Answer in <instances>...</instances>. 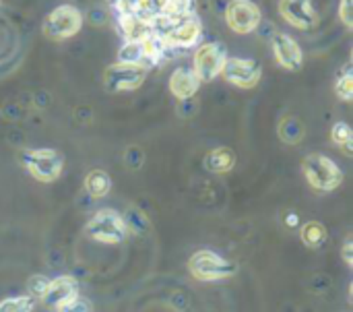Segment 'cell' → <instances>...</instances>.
Listing matches in <instances>:
<instances>
[{
    "mask_svg": "<svg viewBox=\"0 0 353 312\" xmlns=\"http://www.w3.org/2000/svg\"><path fill=\"white\" fill-rule=\"evenodd\" d=\"M302 172L308 184L319 193H333L343 184V170L323 153H310L302 162Z\"/></svg>",
    "mask_w": 353,
    "mask_h": 312,
    "instance_id": "cell-1",
    "label": "cell"
},
{
    "mask_svg": "<svg viewBox=\"0 0 353 312\" xmlns=\"http://www.w3.org/2000/svg\"><path fill=\"white\" fill-rule=\"evenodd\" d=\"M188 271L199 282H225L238 273V265L213 251H199L190 257Z\"/></svg>",
    "mask_w": 353,
    "mask_h": 312,
    "instance_id": "cell-2",
    "label": "cell"
},
{
    "mask_svg": "<svg viewBox=\"0 0 353 312\" xmlns=\"http://www.w3.org/2000/svg\"><path fill=\"white\" fill-rule=\"evenodd\" d=\"M21 166L39 182H56L64 170V155L56 149H27L21 153Z\"/></svg>",
    "mask_w": 353,
    "mask_h": 312,
    "instance_id": "cell-3",
    "label": "cell"
},
{
    "mask_svg": "<svg viewBox=\"0 0 353 312\" xmlns=\"http://www.w3.org/2000/svg\"><path fill=\"white\" fill-rule=\"evenodd\" d=\"M85 234L101 244H122L128 236L126 224L116 209H99L87 224Z\"/></svg>",
    "mask_w": 353,
    "mask_h": 312,
    "instance_id": "cell-4",
    "label": "cell"
},
{
    "mask_svg": "<svg viewBox=\"0 0 353 312\" xmlns=\"http://www.w3.org/2000/svg\"><path fill=\"white\" fill-rule=\"evenodd\" d=\"M81 27H83V12L72 4H60L52 8L41 23L43 35L54 41H62L77 35Z\"/></svg>",
    "mask_w": 353,
    "mask_h": 312,
    "instance_id": "cell-5",
    "label": "cell"
},
{
    "mask_svg": "<svg viewBox=\"0 0 353 312\" xmlns=\"http://www.w3.org/2000/svg\"><path fill=\"white\" fill-rule=\"evenodd\" d=\"M225 60H228L225 48L221 43H217V41H209V43H203L194 52V66H192V70L196 72L201 83H211V81H215L221 75Z\"/></svg>",
    "mask_w": 353,
    "mask_h": 312,
    "instance_id": "cell-6",
    "label": "cell"
},
{
    "mask_svg": "<svg viewBox=\"0 0 353 312\" xmlns=\"http://www.w3.org/2000/svg\"><path fill=\"white\" fill-rule=\"evenodd\" d=\"M221 77L240 89H254L261 83L263 77V66L252 60V58H238V56H228Z\"/></svg>",
    "mask_w": 353,
    "mask_h": 312,
    "instance_id": "cell-7",
    "label": "cell"
},
{
    "mask_svg": "<svg viewBox=\"0 0 353 312\" xmlns=\"http://www.w3.org/2000/svg\"><path fill=\"white\" fill-rule=\"evenodd\" d=\"M261 8L252 0H232L225 8V23L234 33L246 35L261 25Z\"/></svg>",
    "mask_w": 353,
    "mask_h": 312,
    "instance_id": "cell-8",
    "label": "cell"
},
{
    "mask_svg": "<svg viewBox=\"0 0 353 312\" xmlns=\"http://www.w3.org/2000/svg\"><path fill=\"white\" fill-rule=\"evenodd\" d=\"M145 77H147V70H143L139 66L124 64V62H114L103 72V85L112 93L132 91V89H139L143 85Z\"/></svg>",
    "mask_w": 353,
    "mask_h": 312,
    "instance_id": "cell-9",
    "label": "cell"
},
{
    "mask_svg": "<svg viewBox=\"0 0 353 312\" xmlns=\"http://www.w3.org/2000/svg\"><path fill=\"white\" fill-rule=\"evenodd\" d=\"M203 35V25H201V19L196 14L188 17V19H182V21H176L172 23V27L161 35L163 41L174 50V48H192L199 43Z\"/></svg>",
    "mask_w": 353,
    "mask_h": 312,
    "instance_id": "cell-10",
    "label": "cell"
},
{
    "mask_svg": "<svg viewBox=\"0 0 353 312\" xmlns=\"http://www.w3.org/2000/svg\"><path fill=\"white\" fill-rule=\"evenodd\" d=\"M271 48H273V56L277 60V64L285 70H300L304 64V52L300 48V43L288 35V33H273L271 37Z\"/></svg>",
    "mask_w": 353,
    "mask_h": 312,
    "instance_id": "cell-11",
    "label": "cell"
},
{
    "mask_svg": "<svg viewBox=\"0 0 353 312\" xmlns=\"http://www.w3.org/2000/svg\"><path fill=\"white\" fill-rule=\"evenodd\" d=\"M279 12L296 29H312L319 23L312 0H279Z\"/></svg>",
    "mask_w": 353,
    "mask_h": 312,
    "instance_id": "cell-12",
    "label": "cell"
},
{
    "mask_svg": "<svg viewBox=\"0 0 353 312\" xmlns=\"http://www.w3.org/2000/svg\"><path fill=\"white\" fill-rule=\"evenodd\" d=\"M77 296H79V284H77V280L70 277V275H60L56 280H50V286H48L41 302L48 309H58V306L70 302Z\"/></svg>",
    "mask_w": 353,
    "mask_h": 312,
    "instance_id": "cell-13",
    "label": "cell"
},
{
    "mask_svg": "<svg viewBox=\"0 0 353 312\" xmlns=\"http://www.w3.org/2000/svg\"><path fill=\"white\" fill-rule=\"evenodd\" d=\"M170 93L178 99V101H186V99H192L201 87V81L196 77V72L192 68H186V66H178L172 77H170Z\"/></svg>",
    "mask_w": 353,
    "mask_h": 312,
    "instance_id": "cell-14",
    "label": "cell"
},
{
    "mask_svg": "<svg viewBox=\"0 0 353 312\" xmlns=\"http://www.w3.org/2000/svg\"><path fill=\"white\" fill-rule=\"evenodd\" d=\"M118 25H120V33H122L124 41H143L153 33L151 23L139 19L137 14L118 17Z\"/></svg>",
    "mask_w": 353,
    "mask_h": 312,
    "instance_id": "cell-15",
    "label": "cell"
},
{
    "mask_svg": "<svg viewBox=\"0 0 353 312\" xmlns=\"http://www.w3.org/2000/svg\"><path fill=\"white\" fill-rule=\"evenodd\" d=\"M203 166L213 174H228L236 166V153L230 147H215L205 155Z\"/></svg>",
    "mask_w": 353,
    "mask_h": 312,
    "instance_id": "cell-16",
    "label": "cell"
},
{
    "mask_svg": "<svg viewBox=\"0 0 353 312\" xmlns=\"http://www.w3.org/2000/svg\"><path fill=\"white\" fill-rule=\"evenodd\" d=\"M85 191L89 193V197L93 199H103L110 195L112 191V178L108 172L103 170H91L85 176Z\"/></svg>",
    "mask_w": 353,
    "mask_h": 312,
    "instance_id": "cell-17",
    "label": "cell"
},
{
    "mask_svg": "<svg viewBox=\"0 0 353 312\" xmlns=\"http://www.w3.org/2000/svg\"><path fill=\"white\" fill-rule=\"evenodd\" d=\"M122 220H124V224H126L128 234H134V236H139V238L149 236V232H151V222H149V217H147L139 207H132V205H130V207L124 211Z\"/></svg>",
    "mask_w": 353,
    "mask_h": 312,
    "instance_id": "cell-18",
    "label": "cell"
},
{
    "mask_svg": "<svg viewBox=\"0 0 353 312\" xmlns=\"http://www.w3.org/2000/svg\"><path fill=\"white\" fill-rule=\"evenodd\" d=\"M306 135V126L296 116H283L279 122V139L285 145H298Z\"/></svg>",
    "mask_w": 353,
    "mask_h": 312,
    "instance_id": "cell-19",
    "label": "cell"
},
{
    "mask_svg": "<svg viewBox=\"0 0 353 312\" xmlns=\"http://www.w3.org/2000/svg\"><path fill=\"white\" fill-rule=\"evenodd\" d=\"M300 238L308 248H321L329 240V232L321 222H306L300 230Z\"/></svg>",
    "mask_w": 353,
    "mask_h": 312,
    "instance_id": "cell-20",
    "label": "cell"
},
{
    "mask_svg": "<svg viewBox=\"0 0 353 312\" xmlns=\"http://www.w3.org/2000/svg\"><path fill=\"white\" fill-rule=\"evenodd\" d=\"M194 0H168L165 8H163V17L170 19L172 23L176 21H182V19H188L194 14Z\"/></svg>",
    "mask_w": 353,
    "mask_h": 312,
    "instance_id": "cell-21",
    "label": "cell"
},
{
    "mask_svg": "<svg viewBox=\"0 0 353 312\" xmlns=\"http://www.w3.org/2000/svg\"><path fill=\"white\" fill-rule=\"evenodd\" d=\"M331 141H333L337 147H341V151H343L347 157H352L353 133L352 126H350L347 122H337V124H333V128H331Z\"/></svg>",
    "mask_w": 353,
    "mask_h": 312,
    "instance_id": "cell-22",
    "label": "cell"
},
{
    "mask_svg": "<svg viewBox=\"0 0 353 312\" xmlns=\"http://www.w3.org/2000/svg\"><path fill=\"white\" fill-rule=\"evenodd\" d=\"M37 300L31 296H14V298H4L0 302V312H33Z\"/></svg>",
    "mask_w": 353,
    "mask_h": 312,
    "instance_id": "cell-23",
    "label": "cell"
},
{
    "mask_svg": "<svg viewBox=\"0 0 353 312\" xmlns=\"http://www.w3.org/2000/svg\"><path fill=\"white\" fill-rule=\"evenodd\" d=\"M335 93L343 99V101H352L353 97V72L350 66L343 68V72L337 77L335 83Z\"/></svg>",
    "mask_w": 353,
    "mask_h": 312,
    "instance_id": "cell-24",
    "label": "cell"
},
{
    "mask_svg": "<svg viewBox=\"0 0 353 312\" xmlns=\"http://www.w3.org/2000/svg\"><path fill=\"white\" fill-rule=\"evenodd\" d=\"M48 286H50V280L46 275H31L27 280V292H29V296L33 300H41L46 290H48Z\"/></svg>",
    "mask_w": 353,
    "mask_h": 312,
    "instance_id": "cell-25",
    "label": "cell"
},
{
    "mask_svg": "<svg viewBox=\"0 0 353 312\" xmlns=\"http://www.w3.org/2000/svg\"><path fill=\"white\" fill-rule=\"evenodd\" d=\"M56 312H93V304H91L89 300H85V298L77 296V298H72L70 302H66V304L58 306Z\"/></svg>",
    "mask_w": 353,
    "mask_h": 312,
    "instance_id": "cell-26",
    "label": "cell"
},
{
    "mask_svg": "<svg viewBox=\"0 0 353 312\" xmlns=\"http://www.w3.org/2000/svg\"><path fill=\"white\" fill-rule=\"evenodd\" d=\"M124 162L130 170H139L143 166V151L139 147H130L126 153H124Z\"/></svg>",
    "mask_w": 353,
    "mask_h": 312,
    "instance_id": "cell-27",
    "label": "cell"
},
{
    "mask_svg": "<svg viewBox=\"0 0 353 312\" xmlns=\"http://www.w3.org/2000/svg\"><path fill=\"white\" fill-rule=\"evenodd\" d=\"M339 19H341V23L347 27V29H352L353 27V4L352 0H341V4H339Z\"/></svg>",
    "mask_w": 353,
    "mask_h": 312,
    "instance_id": "cell-28",
    "label": "cell"
},
{
    "mask_svg": "<svg viewBox=\"0 0 353 312\" xmlns=\"http://www.w3.org/2000/svg\"><path fill=\"white\" fill-rule=\"evenodd\" d=\"M343 259H345V263L352 267L353 265V238L352 236H347V238H345V244H343Z\"/></svg>",
    "mask_w": 353,
    "mask_h": 312,
    "instance_id": "cell-29",
    "label": "cell"
},
{
    "mask_svg": "<svg viewBox=\"0 0 353 312\" xmlns=\"http://www.w3.org/2000/svg\"><path fill=\"white\" fill-rule=\"evenodd\" d=\"M110 2H116V0H110Z\"/></svg>",
    "mask_w": 353,
    "mask_h": 312,
    "instance_id": "cell-30",
    "label": "cell"
},
{
    "mask_svg": "<svg viewBox=\"0 0 353 312\" xmlns=\"http://www.w3.org/2000/svg\"><path fill=\"white\" fill-rule=\"evenodd\" d=\"M0 4H2V0H0Z\"/></svg>",
    "mask_w": 353,
    "mask_h": 312,
    "instance_id": "cell-31",
    "label": "cell"
}]
</instances>
